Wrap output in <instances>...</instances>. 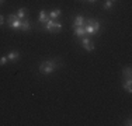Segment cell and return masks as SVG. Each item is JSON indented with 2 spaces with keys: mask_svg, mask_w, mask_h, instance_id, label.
<instances>
[{
  "mask_svg": "<svg viewBox=\"0 0 132 126\" xmlns=\"http://www.w3.org/2000/svg\"><path fill=\"white\" fill-rule=\"evenodd\" d=\"M7 18H9V27L10 28H13V30H20L21 28V21L23 20H20L15 14H10Z\"/></svg>",
  "mask_w": 132,
  "mask_h": 126,
  "instance_id": "3957f363",
  "label": "cell"
},
{
  "mask_svg": "<svg viewBox=\"0 0 132 126\" xmlns=\"http://www.w3.org/2000/svg\"><path fill=\"white\" fill-rule=\"evenodd\" d=\"M122 88H124L127 93H132V80L131 78H127V80L122 83Z\"/></svg>",
  "mask_w": 132,
  "mask_h": 126,
  "instance_id": "9c48e42d",
  "label": "cell"
},
{
  "mask_svg": "<svg viewBox=\"0 0 132 126\" xmlns=\"http://www.w3.org/2000/svg\"><path fill=\"white\" fill-rule=\"evenodd\" d=\"M46 18H48V14L45 13V10H41L39 11V15H38V21L42 24V23H45V21H46Z\"/></svg>",
  "mask_w": 132,
  "mask_h": 126,
  "instance_id": "4fadbf2b",
  "label": "cell"
},
{
  "mask_svg": "<svg viewBox=\"0 0 132 126\" xmlns=\"http://www.w3.org/2000/svg\"><path fill=\"white\" fill-rule=\"evenodd\" d=\"M7 56H2V58H0V66H4L6 63H7Z\"/></svg>",
  "mask_w": 132,
  "mask_h": 126,
  "instance_id": "2e32d148",
  "label": "cell"
},
{
  "mask_svg": "<svg viewBox=\"0 0 132 126\" xmlns=\"http://www.w3.org/2000/svg\"><path fill=\"white\" fill-rule=\"evenodd\" d=\"M111 2H115V0H111Z\"/></svg>",
  "mask_w": 132,
  "mask_h": 126,
  "instance_id": "44dd1931",
  "label": "cell"
},
{
  "mask_svg": "<svg viewBox=\"0 0 132 126\" xmlns=\"http://www.w3.org/2000/svg\"><path fill=\"white\" fill-rule=\"evenodd\" d=\"M3 3H4V0H0V4H3Z\"/></svg>",
  "mask_w": 132,
  "mask_h": 126,
  "instance_id": "ffe728a7",
  "label": "cell"
},
{
  "mask_svg": "<svg viewBox=\"0 0 132 126\" xmlns=\"http://www.w3.org/2000/svg\"><path fill=\"white\" fill-rule=\"evenodd\" d=\"M81 46H83V49L84 50H87V52H93L94 50V42L90 38H87V37H83L81 38Z\"/></svg>",
  "mask_w": 132,
  "mask_h": 126,
  "instance_id": "277c9868",
  "label": "cell"
},
{
  "mask_svg": "<svg viewBox=\"0 0 132 126\" xmlns=\"http://www.w3.org/2000/svg\"><path fill=\"white\" fill-rule=\"evenodd\" d=\"M124 125H127V126H131V125H132L131 119H127V121H125V123H124Z\"/></svg>",
  "mask_w": 132,
  "mask_h": 126,
  "instance_id": "e0dca14e",
  "label": "cell"
},
{
  "mask_svg": "<svg viewBox=\"0 0 132 126\" xmlns=\"http://www.w3.org/2000/svg\"><path fill=\"white\" fill-rule=\"evenodd\" d=\"M62 14V11L59 10V8H56V10H51L49 11V18H52V20H56V18H59V15Z\"/></svg>",
  "mask_w": 132,
  "mask_h": 126,
  "instance_id": "7c38bea8",
  "label": "cell"
},
{
  "mask_svg": "<svg viewBox=\"0 0 132 126\" xmlns=\"http://www.w3.org/2000/svg\"><path fill=\"white\" fill-rule=\"evenodd\" d=\"M122 76H124V78H131V66H127V67H124V70H122Z\"/></svg>",
  "mask_w": 132,
  "mask_h": 126,
  "instance_id": "5bb4252c",
  "label": "cell"
},
{
  "mask_svg": "<svg viewBox=\"0 0 132 126\" xmlns=\"http://www.w3.org/2000/svg\"><path fill=\"white\" fill-rule=\"evenodd\" d=\"M84 24V17L83 15H76L73 20V28L75 27H81V25Z\"/></svg>",
  "mask_w": 132,
  "mask_h": 126,
  "instance_id": "ba28073f",
  "label": "cell"
},
{
  "mask_svg": "<svg viewBox=\"0 0 132 126\" xmlns=\"http://www.w3.org/2000/svg\"><path fill=\"white\" fill-rule=\"evenodd\" d=\"M44 24V28H45L48 32H61L62 31V23H59L58 20H52V18H46Z\"/></svg>",
  "mask_w": 132,
  "mask_h": 126,
  "instance_id": "7a4b0ae2",
  "label": "cell"
},
{
  "mask_svg": "<svg viewBox=\"0 0 132 126\" xmlns=\"http://www.w3.org/2000/svg\"><path fill=\"white\" fill-rule=\"evenodd\" d=\"M112 3H114V2H111V0H105L104 6H103V7H104V10H110V8L112 7Z\"/></svg>",
  "mask_w": 132,
  "mask_h": 126,
  "instance_id": "9a60e30c",
  "label": "cell"
},
{
  "mask_svg": "<svg viewBox=\"0 0 132 126\" xmlns=\"http://www.w3.org/2000/svg\"><path fill=\"white\" fill-rule=\"evenodd\" d=\"M27 11H28V10H27L26 7L18 8V11H17V14H15V15H17V17L20 18V20H24V18H27V14H28Z\"/></svg>",
  "mask_w": 132,
  "mask_h": 126,
  "instance_id": "8fae6325",
  "label": "cell"
},
{
  "mask_svg": "<svg viewBox=\"0 0 132 126\" xmlns=\"http://www.w3.org/2000/svg\"><path fill=\"white\" fill-rule=\"evenodd\" d=\"M86 23L93 25V28H94V31H96V34L98 32V31H100V28H101V24H100V21L97 20V18H89V20H87Z\"/></svg>",
  "mask_w": 132,
  "mask_h": 126,
  "instance_id": "5b68a950",
  "label": "cell"
},
{
  "mask_svg": "<svg viewBox=\"0 0 132 126\" xmlns=\"http://www.w3.org/2000/svg\"><path fill=\"white\" fill-rule=\"evenodd\" d=\"M20 30H23V31H30L31 30V21H30V18H24L23 21H21V28Z\"/></svg>",
  "mask_w": 132,
  "mask_h": 126,
  "instance_id": "52a82bcc",
  "label": "cell"
},
{
  "mask_svg": "<svg viewBox=\"0 0 132 126\" xmlns=\"http://www.w3.org/2000/svg\"><path fill=\"white\" fill-rule=\"evenodd\" d=\"M4 24V18H3V15H0V27Z\"/></svg>",
  "mask_w": 132,
  "mask_h": 126,
  "instance_id": "ac0fdd59",
  "label": "cell"
},
{
  "mask_svg": "<svg viewBox=\"0 0 132 126\" xmlns=\"http://www.w3.org/2000/svg\"><path fill=\"white\" fill-rule=\"evenodd\" d=\"M75 35L79 37V38H83L86 35V31H84V27L81 25V27H75Z\"/></svg>",
  "mask_w": 132,
  "mask_h": 126,
  "instance_id": "30bf717a",
  "label": "cell"
},
{
  "mask_svg": "<svg viewBox=\"0 0 132 126\" xmlns=\"http://www.w3.org/2000/svg\"><path fill=\"white\" fill-rule=\"evenodd\" d=\"M58 62H59V59L58 60H56V59H49V60L41 62L39 66H38V71L41 74H45V76L53 73V71H55L56 69H59V66H61Z\"/></svg>",
  "mask_w": 132,
  "mask_h": 126,
  "instance_id": "6da1fadb",
  "label": "cell"
},
{
  "mask_svg": "<svg viewBox=\"0 0 132 126\" xmlns=\"http://www.w3.org/2000/svg\"><path fill=\"white\" fill-rule=\"evenodd\" d=\"M6 56H7L9 60H11V62H17L18 59H20V52H18V50H11V52H9Z\"/></svg>",
  "mask_w": 132,
  "mask_h": 126,
  "instance_id": "8992f818",
  "label": "cell"
},
{
  "mask_svg": "<svg viewBox=\"0 0 132 126\" xmlns=\"http://www.w3.org/2000/svg\"><path fill=\"white\" fill-rule=\"evenodd\" d=\"M87 2H90V3H96L97 0H87Z\"/></svg>",
  "mask_w": 132,
  "mask_h": 126,
  "instance_id": "d6986e66",
  "label": "cell"
}]
</instances>
